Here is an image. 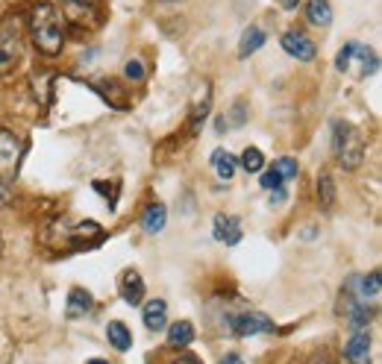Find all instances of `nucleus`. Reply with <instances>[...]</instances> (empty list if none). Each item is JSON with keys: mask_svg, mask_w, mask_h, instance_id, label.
I'll list each match as a JSON object with an SVG mask.
<instances>
[{"mask_svg": "<svg viewBox=\"0 0 382 364\" xmlns=\"http://www.w3.org/2000/svg\"><path fill=\"white\" fill-rule=\"evenodd\" d=\"M276 4H279L282 9H294L297 4H300V0H276Z\"/></svg>", "mask_w": 382, "mask_h": 364, "instance_id": "34", "label": "nucleus"}, {"mask_svg": "<svg viewBox=\"0 0 382 364\" xmlns=\"http://www.w3.org/2000/svg\"><path fill=\"white\" fill-rule=\"evenodd\" d=\"M221 364H238V356H236V353H229V356L221 361Z\"/></svg>", "mask_w": 382, "mask_h": 364, "instance_id": "36", "label": "nucleus"}, {"mask_svg": "<svg viewBox=\"0 0 382 364\" xmlns=\"http://www.w3.org/2000/svg\"><path fill=\"white\" fill-rule=\"evenodd\" d=\"M9 200V191H6V186H4V182H0V206H4Z\"/></svg>", "mask_w": 382, "mask_h": 364, "instance_id": "35", "label": "nucleus"}, {"mask_svg": "<svg viewBox=\"0 0 382 364\" xmlns=\"http://www.w3.org/2000/svg\"><path fill=\"white\" fill-rule=\"evenodd\" d=\"M24 56V18L18 12L0 21V77H9Z\"/></svg>", "mask_w": 382, "mask_h": 364, "instance_id": "4", "label": "nucleus"}, {"mask_svg": "<svg viewBox=\"0 0 382 364\" xmlns=\"http://www.w3.org/2000/svg\"><path fill=\"white\" fill-rule=\"evenodd\" d=\"M124 77L132 79V82H141V79H144V62H141V59H129V62L124 65Z\"/></svg>", "mask_w": 382, "mask_h": 364, "instance_id": "31", "label": "nucleus"}, {"mask_svg": "<svg viewBox=\"0 0 382 364\" xmlns=\"http://www.w3.org/2000/svg\"><path fill=\"white\" fill-rule=\"evenodd\" d=\"M106 338H109V344H112L118 353H127L129 346H132V332L127 329V323H121V320H109Z\"/></svg>", "mask_w": 382, "mask_h": 364, "instance_id": "22", "label": "nucleus"}, {"mask_svg": "<svg viewBox=\"0 0 382 364\" xmlns=\"http://www.w3.org/2000/svg\"><path fill=\"white\" fill-rule=\"evenodd\" d=\"M91 89H94L97 94H101L112 109H129V94H127V89L121 86L118 79H112V77L94 79V82H91Z\"/></svg>", "mask_w": 382, "mask_h": 364, "instance_id": "11", "label": "nucleus"}, {"mask_svg": "<svg viewBox=\"0 0 382 364\" xmlns=\"http://www.w3.org/2000/svg\"><path fill=\"white\" fill-rule=\"evenodd\" d=\"M332 153L344 171H356L364 159V136L347 121H332Z\"/></svg>", "mask_w": 382, "mask_h": 364, "instance_id": "3", "label": "nucleus"}, {"mask_svg": "<svg viewBox=\"0 0 382 364\" xmlns=\"http://www.w3.org/2000/svg\"><path fill=\"white\" fill-rule=\"evenodd\" d=\"M227 326L236 332L238 338H253V335H265V332H274V320L262 311H238V314H229Z\"/></svg>", "mask_w": 382, "mask_h": 364, "instance_id": "8", "label": "nucleus"}, {"mask_svg": "<svg viewBox=\"0 0 382 364\" xmlns=\"http://www.w3.org/2000/svg\"><path fill=\"white\" fill-rule=\"evenodd\" d=\"M224 118H229V121H218V132L244 126V121H247V103H244V100H236V103H232V109L224 115Z\"/></svg>", "mask_w": 382, "mask_h": 364, "instance_id": "26", "label": "nucleus"}, {"mask_svg": "<svg viewBox=\"0 0 382 364\" xmlns=\"http://www.w3.org/2000/svg\"><path fill=\"white\" fill-rule=\"evenodd\" d=\"M171 364H203V358L197 356V353H179Z\"/></svg>", "mask_w": 382, "mask_h": 364, "instance_id": "33", "label": "nucleus"}, {"mask_svg": "<svg viewBox=\"0 0 382 364\" xmlns=\"http://www.w3.org/2000/svg\"><path fill=\"white\" fill-rule=\"evenodd\" d=\"M62 21L77 27L79 32L82 30H97L103 21V6L101 0H62Z\"/></svg>", "mask_w": 382, "mask_h": 364, "instance_id": "6", "label": "nucleus"}, {"mask_svg": "<svg viewBox=\"0 0 382 364\" xmlns=\"http://www.w3.org/2000/svg\"><path fill=\"white\" fill-rule=\"evenodd\" d=\"M91 186H94V191H97V194L109 197V203H112V206L118 203V182H101V179H97V182H91Z\"/></svg>", "mask_w": 382, "mask_h": 364, "instance_id": "30", "label": "nucleus"}, {"mask_svg": "<svg viewBox=\"0 0 382 364\" xmlns=\"http://www.w3.org/2000/svg\"><path fill=\"white\" fill-rule=\"evenodd\" d=\"M24 156V141L12 129H0V182H12L18 176V164Z\"/></svg>", "mask_w": 382, "mask_h": 364, "instance_id": "7", "label": "nucleus"}, {"mask_svg": "<svg viewBox=\"0 0 382 364\" xmlns=\"http://www.w3.org/2000/svg\"><path fill=\"white\" fill-rule=\"evenodd\" d=\"M344 358L350 364H371V335L364 329H356L350 335V341L344 344Z\"/></svg>", "mask_w": 382, "mask_h": 364, "instance_id": "12", "label": "nucleus"}, {"mask_svg": "<svg viewBox=\"0 0 382 364\" xmlns=\"http://www.w3.org/2000/svg\"><path fill=\"white\" fill-rule=\"evenodd\" d=\"M268 41V32H265L262 27H247L244 30V36H241V41H238V59H247V56H253L259 47Z\"/></svg>", "mask_w": 382, "mask_h": 364, "instance_id": "18", "label": "nucleus"}, {"mask_svg": "<svg viewBox=\"0 0 382 364\" xmlns=\"http://www.w3.org/2000/svg\"><path fill=\"white\" fill-rule=\"evenodd\" d=\"M118 294L127 306H139L144 300V282H141V273L139 271H124L121 273V282H118Z\"/></svg>", "mask_w": 382, "mask_h": 364, "instance_id": "13", "label": "nucleus"}, {"mask_svg": "<svg viewBox=\"0 0 382 364\" xmlns=\"http://www.w3.org/2000/svg\"><path fill=\"white\" fill-rule=\"evenodd\" d=\"M91 306H94V297L86 288H71L68 291V308H65V314H68L71 320L86 318V314L91 311Z\"/></svg>", "mask_w": 382, "mask_h": 364, "instance_id": "14", "label": "nucleus"}, {"mask_svg": "<svg viewBox=\"0 0 382 364\" xmlns=\"http://www.w3.org/2000/svg\"><path fill=\"white\" fill-rule=\"evenodd\" d=\"M0 256H4V238H0Z\"/></svg>", "mask_w": 382, "mask_h": 364, "instance_id": "38", "label": "nucleus"}, {"mask_svg": "<svg viewBox=\"0 0 382 364\" xmlns=\"http://www.w3.org/2000/svg\"><path fill=\"white\" fill-rule=\"evenodd\" d=\"M238 168H244L247 174H259L265 168V156H262L259 147H244V153L238 159Z\"/></svg>", "mask_w": 382, "mask_h": 364, "instance_id": "27", "label": "nucleus"}, {"mask_svg": "<svg viewBox=\"0 0 382 364\" xmlns=\"http://www.w3.org/2000/svg\"><path fill=\"white\" fill-rule=\"evenodd\" d=\"M271 168L279 174V179L282 182H288V179H294L297 174H300V164H297V159H291V156H282V159H276Z\"/></svg>", "mask_w": 382, "mask_h": 364, "instance_id": "29", "label": "nucleus"}, {"mask_svg": "<svg viewBox=\"0 0 382 364\" xmlns=\"http://www.w3.org/2000/svg\"><path fill=\"white\" fill-rule=\"evenodd\" d=\"M106 238L103 226L94 221H79L71 223L68 218H53L42 226L39 244L44 247L47 253H77V250H91Z\"/></svg>", "mask_w": 382, "mask_h": 364, "instance_id": "1", "label": "nucleus"}, {"mask_svg": "<svg viewBox=\"0 0 382 364\" xmlns=\"http://www.w3.org/2000/svg\"><path fill=\"white\" fill-rule=\"evenodd\" d=\"M209 106H212V97L206 94L203 100L191 109V118H189V136H197V132H200V126H203V121H206V115H209Z\"/></svg>", "mask_w": 382, "mask_h": 364, "instance_id": "28", "label": "nucleus"}, {"mask_svg": "<svg viewBox=\"0 0 382 364\" xmlns=\"http://www.w3.org/2000/svg\"><path fill=\"white\" fill-rule=\"evenodd\" d=\"M336 179H332L329 174H321L318 176V203L324 212H329L332 206H336Z\"/></svg>", "mask_w": 382, "mask_h": 364, "instance_id": "25", "label": "nucleus"}, {"mask_svg": "<svg viewBox=\"0 0 382 364\" xmlns=\"http://www.w3.org/2000/svg\"><path fill=\"white\" fill-rule=\"evenodd\" d=\"M336 68L341 74H350L356 79H364V77H371L376 74L379 68V56L374 53V47L368 44H362V41H347L338 56H336Z\"/></svg>", "mask_w": 382, "mask_h": 364, "instance_id": "5", "label": "nucleus"}, {"mask_svg": "<svg viewBox=\"0 0 382 364\" xmlns=\"http://www.w3.org/2000/svg\"><path fill=\"white\" fill-rule=\"evenodd\" d=\"M212 168H215V174H218L224 182H229L232 176H236V171H238V159L232 156L229 150H224V147H218V150L212 153Z\"/></svg>", "mask_w": 382, "mask_h": 364, "instance_id": "20", "label": "nucleus"}, {"mask_svg": "<svg viewBox=\"0 0 382 364\" xmlns=\"http://www.w3.org/2000/svg\"><path fill=\"white\" fill-rule=\"evenodd\" d=\"M262 176H259V182H262V188L265 191H274V188H282V179H279V174L274 171V168H268V171H259Z\"/></svg>", "mask_w": 382, "mask_h": 364, "instance_id": "32", "label": "nucleus"}, {"mask_svg": "<svg viewBox=\"0 0 382 364\" xmlns=\"http://www.w3.org/2000/svg\"><path fill=\"white\" fill-rule=\"evenodd\" d=\"M165 223H168V209H165L162 203H151L144 209V214H141V229L147 235H159L162 229H165Z\"/></svg>", "mask_w": 382, "mask_h": 364, "instance_id": "15", "label": "nucleus"}, {"mask_svg": "<svg viewBox=\"0 0 382 364\" xmlns=\"http://www.w3.org/2000/svg\"><path fill=\"white\" fill-rule=\"evenodd\" d=\"M86 364H109V361H103V358H89Z\"/></svg>", "mask_w": 382, "mask_h": 364, "instance_id": "37", "label": "nucleus"}, {"mask_svg": "<svg viewBox=\"0 0 382 364\" xmlns=\"http://www.w3.org/2000/svg\"><path fill=\"white\" fill-rule=\"evenodd\" d=\"M27 30H30V39H32V44H36L39 53H44V56L62 53V44H65V21H62L59 9L51 4V0H39V4L30 9Z\"/></svg>", "mask_w": 382, "mask_h": 364, "instance_id": "2", "label": "nucleus"}, {"mask_svg": "<svg viewBox=\"0 0 382 364\" xmlns=\"http://www.w3.org/2000/svg\"><path fill=\"white\" fill-rule=\"evenodd\" d=\"M306 21L312 27H329L332 24V6H329V0H309V4H306Z\"/></svg>", "mask_w": 382, "mask_h": 364, "instance_id": "21", "label": "nucleus"}, {"mask_svg": "<svg viewBox=\"0 0 382 364\" xmlns=\"http://www.w3.org/2000/svg\"><path fill=\"white\" fill-rule=\"evenodd\" d=\"M194 323L191 320H177L171 329H168V344L171 346H179V350H186V346L194 341Z\"/></svg>", "mask_w": 382, "mask_h": 364, "instance_id": "23", "label": "nucleus"}, {"mask_svg": "<svg viewBox=\"0 0 382 364\" xmlns=\"http://www.w3.org/2000/svg\"><path fill=\"white\" fill-rule=\"evenodd\" d=\"M141 318H144V326L147 329H165L168 326V303L165 300H151L144 306V311H141Z\"/></svg>", "mask_w": 382, "mask_h": 364, "instance_id": "19", "label": "nucleus"}, {"mask_svg": "<svg viewBox=\"0 0 382 364\" xmlns=\"http://www.w3.org/2000/svg\"><path fill=\"white\" fill-rule=\"evenodd\" d=\"M212 235L215 241H221L227 247H236L244 235V229H241V221L236 218V214H215V223H212Z\"/></svg>", "mask_w": 382, "mask_h": 364, "instance_id": "10", "label": "nucleus"}, {"mask_svg": "<svg viewBox=\"0 0 382 364\" xmlns=\"http://www.w3.org/2000/svg\"><path fill=\"white\" fill-rule=\"evenodd\" d=\"M53 82H56V74H53L51 68H42L39 74H32L30 86H32V91H36V100H42V106L51 103V97H53Z\"/></svg>", "mask_w": 382, "mask_h": 364, "instance_id": "16", "label": "nucleus"}, {"mask_svg": "<svg viewBox=\"0 0 382 364\" xmlns=\"http://www.w3.org/2000/svg\"><path fill=\"white\" fill-rule=\"evenodd\" d=\"M379 291H382L379 271H371L368 276H356V294H359V300H376Z\"/></svg>", "mask_w": 382, "mask_h": 364, "instance_id": "24", "label": "nucleus"}, {"mask_svg": "<svg viewBox=\"0 0 382 364\" xmlns=\"http://www.w3.org/2000/svg\"><path fill=\"white\" fill-rule=\"evenodd\" d=\"M347 323H350V329L356 332V329H368V323L376 318V306H371L368 300H356L353 308L344 314Z\"/></svg>", "mask_w": 382, "mask_h": 364, "instance_id": "17", "label": "nucleus"}, {"mask_svg": "<svg viewBox=\"0 0 382 364\" xmlns=\"http://www.w3.org/2000/svg\"><path fill=\"white\" fill-rule=\"evenodd\" d=\"M279 44H282V51H286L291 59H297V62H312L314 56H318V44H314L303 30H288V32H282Z\"/></svg>", "mask_w": 382, "mask_h": 364, "instance_id": "9", "label": "nucleus"}]
</instances>
